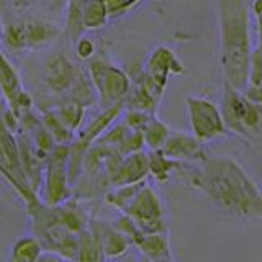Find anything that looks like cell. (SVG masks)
I'll use <instances>...</instances> for the list:
<instances>
[{"label": "cell", "instance_id": "obj_17", "mask_svg": "<svg viewBox=\"0 0 262 262\" xmlns=\"http://www.w3.org/2000/svg\"><path fill=\"white\" fill-rule=\"evenodd\" d=\"M123 106H125V105H123V102H120V103H117V105L110 106V108H105L100 117H97V118L85 128V131H82V135L79 136L76 146H72V147H79V149H80V156H82V152H84V151L87 149V147H89L90 144H92L98 136H102V135L105 133V129L108 128V126L112 125V123H113V120L117 118L118 115L121 113Z\"/></svg>", "mask_w": 262, "mask_h": 262}, {"label": "cell", "instance_id": "obj_18", "mask_svg": "<svg viewBox=\"0 0 262 262\" xmlns=\"http://www.w3.org/2000/svg\"><path fill=\"white\" fill-rule=\"evenodd\" d=\"M106 20H108V12H106L105 0H84V5H82V28H100Z\"/></svg>", "mask_w": 262, "mask_h": 262}, {"label": "cell", "instance_id": "obj_24", "mask_svg": "<svg viewBox=\"0 0 262 262\" xmlns=\"http://www.w3.org/2000/svg\"><path fill=\"white\" fill-rule=\"evenodd\" d=\"M77 51H79V56L82 59H89V57H92L94 54V43L90 39H80L79 41V46H77Z\"/></svg>", "mask_w": 262, "mask_h": 262}, {"label": "cell", "instance_id": "obj_7", "mask_svg": "<svg viewBox=\"0 0 262 262\" xmlns=\"http://www.w3.org/2000/svg\"><path fill=\"white\" fill-rule=\"evenodd\" d=\"M188 120H190L192 135L202 143H208L213 139L223 138L228 131L221 118L218 106L203 97L187 98Z\"/></svg>", "mask_w": 262, "mask_h": 262}, {"label": "cell", "instance_id": "obj_19", "mask_svg": "<svg viewBox=\"0 0 262 262\" xmlns=\"http://www.w3.org/2000/svg\"><path fill=\"white\" fill-rule=\"evenodd\" d=\"M170 129L166 126V123H162L161 120L152 117L147 120L146 125L141 128V136H143V144L146 147H149L151 151L161 149L166 138L169 136Z\"/></svg>", "mask_w": 262, "mask_h": 262}, {"label": "cell", "instance_id": "obj_11", "mask_svg": "<svg viewBox=\"0 0 262 262\" xmlns=\"http://www.w3.org/2000/svg\"><path fill=\"white\" fill-rule=\"evenodd\" d=\"M203 144L205 143L199 141L193 135H185L170 129V133L166 138V141H164L161 151L174 161L199 164L208 156Z\"/></svg>", "mask_w": 262, "mask_h": 262}, {"label": "cell", "instance_id": "obj_23", "mask_svg": "<svg viewBox=\"0 0 262 262\" xmlns=\"http://www.w3.org/2000/svg\"><path fill=\"white\" fill-rule=\"evenodd\" d=\"M138 2H141V0H105V5H106L108 16H117V15L126 13L129 8H133Z\"/></svg>", "mask_w": 262, "mask_h": 262}, {"label": "cell", "instance_id": "obj_3", "mask_svg": "<svg viewBox=\"0 0 262 262\" xmlns=\"http://www.w3.org/2000/svg\"><path fill=\"white\" fill-rule=\"evenodd\" d=\"M220 112L226 131L243 138H254L260 133V105L251 102L241 90H236L226 82Z\"/></svg>", "mask_w": 262, "mask_h": 262}, {"label": "cell", "instance_id": "obj_12", "mask_svg": "<svg viewBox=\"0 0 262 262\" xmlns=\"http://www.w3.org/2000/svg\"><path fill=\"white\" fill-rule=\"evenodd\" d=\"M79 76L80 71L76 68V64L62 54H54L45 62L43 79L48 87L56 94H62L66 90H71Z\"/></svg>", "mask_w": 262, "mask_h": 262}, {"label": "cell", "instance_id": "obj_10", "mask_svg": "<svg viewBox=\"0 0 262 262\" xmlns=\"http://www.w3.org/2000/svg\"><path fill=\"white\" fill-rule=\"evenodd\" d=\"M68 161L69 147L68 144H56L49 152L46 164V179H45V205L54 207L69 199L68 185Z\"/></svg>", "mask_w": 262, "mask_h": 262}, {"label": "cell", "instance_id": "obj_22", "mask_svg": "<svg viewBox=\"0 0 262 262\" xmlns=\"http://www.w3.org/2000/svg\"><path fill=\"white\" fill-rule=\"evenodd\" d=\"M84 105H80L79 102H69V103H64L59 106V110H57L56 117L61 120L62 125L68 128L69 131H76L77 126L80 125L82 121V117H84Z\"/></svg>", "mask_w": 262, "mask_h": 262}, {"label": "cell", "instance_id": "obj_13", "mask_svg": "<svg viewBox=\"0 0 262 262\" xmlns=\"http://www.w3.org/2000/svg\"><path fill=\"white\" fill-rule=\"evenodd\" d=\"M147 174H149V158H147V152L138 149L120 159V162L110 172V182L115 187L131 185L143 182Z\"/></svg>", "mask_w": 262, "mask_h": 262}, {"label": "cell", "instance_id": "obj_21", "mask_svg": "<svg viewBox=\"0 0 262 262\" xmlns=\"http://www.w3.org/2000/svg\"><path fill=\"white\" fill-rule=\"evenodd\" d=\"M147 158H149V174H152L161 182H167L172 169L177 167L176 161L167 158L161 149L151 151L147 154Z\"/></svg>", "mask_w": 262, "mask_h": 262}, {"label": "cell", "instance_id": "obj_4", "mask_svg": "<svg viewBox=\"0 0 262 262\" xmlns=\"http://www.w3.org/2000/svg\"><path fill=\"white\" fill-rule=\"evenodd\" d=\"M0 174L10 182L28 207L38 202V193L31 188L21 166L15 131L8 126L4 113H0Z\"/></svg>", "mask_w": 262, "mask_h": 262}, {"label": "cell", "instance_id": "obj_9", "mask_svg": "<svg viewBox=\"0 0 262 262\" xmlns=\"http://www.w3.org/2000/svg\"><path fill=\"white\" fill-rule=\"evenodd\" d=\"M0 95L8 105V112L18 121V125L31 118V98L25 92L18 72L10 61L0 53Z\"/></svg>", "mask_w": 262, "mask_h": 262}, {"label": "cell", "instance_id": "obj_16", "mask_svg": "<svg viewBox=\"0 0 262 262\" xmlns=\"http://www.w3.org/2000/svg\"><path fill=\"white\" fill-rule=\"evenodd\" d=\"M131 244H135L138 251L146 259L152 260H172L169 241L166 233H139Z\"/></svg>", "mask_w": 262, "mask_h": 262}, {"label": "cell", "instance_id": "obj_25", "mask_svg": "<svg viewBox=\"0 0 262 262\" xmlns=\"http://www.w3.org/2000/svg\"><path fill=\"white\" fill-rule=\"evenodd\" d=\"M12 2L16 10H23V8H28L31 4H35L36 0H12Z\"/></svg>", "mask_w": 262, "mask_h": 262}, {"label": "cell", "instance_id": "obj_20", "mask_svg": "<svg viewBox=\"0 0 262 262\" xmlns=\"http://www.w3.org/2000/svg\"><path fill=\"white\" fill-rule=\"evenodd\" d=\"M41 252L43 248L38 241L36 236H30V237H23V239L16 241V244L12 248L10 254V260H36L41 257Z\"/></svg>", "mask_w": 262, "mask_h": 262}, {"label": "cell", "instance_id": "obj_1", "mask_svg": "<svg viewBox=\"0 0 262 262\" xmlns=\"http://www.w3.org/2000/svg\"><path fill=\"white\" fill-rule=\"evenodd\" d=\"M187 182L226 213L256 220L262 216L259 187L246 174L241 164L229 156H207L188 172Z\"/></svg>", "mask_w": 262, "mask_h": 262}, {"label": "cell", "instance_id": "obj_14", "mask_svg": "<svg viewBox=\"0 0 262 262\" xmlns=\"http://www.w3.org/2000/svg\"><path fill=\"white\" fill-rule=\"evenodd\" d=\"M89 228L94 231L105 259L120 257L131 248V243L128 237L115 226L103 225L100 221H95L94 225H89Z\"/></svg>", "mask_w": 262, "mask_h": 262}, {"label": "cell", "instance_id": "obj_26", "mask_svg": "<svg viewBox=\"0 0 262 262\" xmlns=\"http://www.w3.org/2000/svg\"><path fill=\"white\" fill-rule=\"evenodd\" d=\"M0 35H2V21H0Z\"/></svg>", "mask_w": 262, "mask_h": 262}, {"label": "cell", "instance_id": "obj_2", "mask_svg": "<svg viewBox=\"0 0 262 262\" xmlns=\"http://www.w3.org/2000/svg\"><path fill=\"white\" fill-rule=\"evenodd\" d=\"M216 5L221 68H223L225 82L243 92L252 51L251 2L249 0H218Z\"/></svg>", "mask_w": 262, "mask_h": 262}, {"label": "cell", "instance_id": "obj_6", "mask_svg": "<svg viewBox=\"0 0 262 262\" xmlns=\"http://www.w3.org/2000/svg\"><path fill=\"white\" fill-rule=\"evenodd\" d=\"M92 85L98 97L102 110L123 102L128 95L131 82L121 69L103 61H92L89 64Z\"/></svg>", "mask_w": 262, "mask_h": 262}, {"label": "cell", "instance_id": "obj_8", "mask_svg": "<svg viewBox=\"0 0 262 262\" xmlns=\"http://www.w3.org/2000/svg\"><path fill=\"white\" fill-rule=\"evenodd\" d=\"M59 33V28L54 23L30 18L10 25L5 33V43L8 45V48L16 49V51L46 48L54 43Z\"/></svg>", "mask_w": 262, "mask_h": 262}, {"label": "cell", "instance_id": "obj_15", "mask_svg": "<svg viewBox=\"0 0 262 262\" xmlns=\"http://www.w3.org/2000/svg\"><path fill=\"white\" fill-rule=\"evenodd\" d=\"M184 71L176 53L167 46H158L151 53L146 64V74H149L156 80L167 84V79L172 74H180Z\"/></svg>", "mask_w": 262, "mask_h": 262}, {"label": "cell", "instance_id": "obj_5", "mask_svg": "<svg viewBox=\"0 0 262 262\" xmlns=\"http://www.w3.org/2000/svg\"><path fill=\"white\" fill-rule=\"evenodd\" d=\"M123 213L141 229L143 233H166L164 208L159 195L147 184H143L133 199L123 208Z\"/></svg>", "mask_w": 262, "mask_h": 262}]
</instances>
